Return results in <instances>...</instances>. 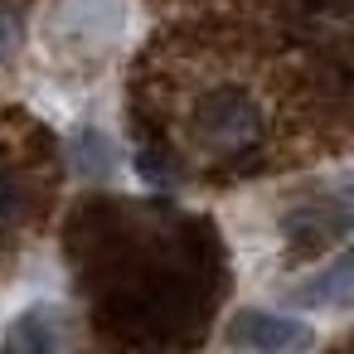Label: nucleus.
<instances>
[{
  "mask_svg": "<svg viewBox=\"0 0 354 354\" xmlns=\"http://www.w3.org/2000/svg\"><path fill=\"white\" fill-rule=\"evenodd\" d=\"M233 344L243 349H262V354H286V349H306L315 335L301 325V320H286V315H267V310H243L228 330Z\"/></svg>",
  "mask_w": 354,
  "mask_h": 354,
  "instance_id": "nucleus-1",
  "label": "nucleus"
},
{
  "mask_svg": "<svg viewBox=\"0 0 354 354\" xmlns=\"http://www.w3.org/2000/svg\"><path fill=\"white\" fill-rule=\"evenodd\" d=\"M204 136L209 141H218V146H243L248 136H252V112H248V102L238 97V93H223V97H214V107H209V122H204Z\"/></svg>",
  "mask_w": 354,
  "mask_h": 354,
  "instance_id": "nucleus-2",
  "label": "nucleus"
},
{
  "mask_svg": "<svg viewBox=\"0 0 354 354\" xmlns=\"http://www.w3.org/2000/svg\"><path fill=\"white\" fill-rule=\"evenodd\" d=\"M349 291H354V262L339 257L325 277H315L310 286H301V301H306V306H344Z\"/></svg>",
  "mask_w": 354,
  "mask_h": 354,
  "instance_id": "nucleus-3",
  "label": "nucleus"
},
{
  "mask_svg": "<svg viewBox=\"0 0 354 354\" xmlns=\"http://www.w3.org/2000/svg\"><path fill=\"white\" fill-rule=\"evenodd\" d=\"M10 344L15 349H54L59 344V330L54 320H44V310H30L20 330H10Z\"/></svg>",
  "mask_w": 354,
  "mask_h": 354,
  "instance_id": "nucleus-4",
  "label": "nucleus"
},
{
  "mask_svg": "<svg viewBox=\"0 0 354 354\" xmlns=\"http://www.w3.org/2000/svg\"><path fill=\"white\" fill-rule=\"evenodd\" d=\"M20 214H25V194H20V185L0 175V233L15 228V223H20Z\"/></svg>",
  "mask_w": 354,
  "mask_h": 354,
  "instance_id": "nucleus-5",
  "label": "nucleus"
},
{
  "mask_svg": "<svg viewBox=\"0 0 354 354\" xmlns=\"http://www.w3.org/2000/svg\"><path fill=\"white\" fill-rule=\"evenodd\" d=\"M15 35H20V25H15L10 15H0V59H6V49L15 44Z\"/></svg>",
  "mask_w": 354,
  "mask_h": 354,
  "instance_id": "nucleus-6",
  "label": "nucleus"
}]
</instances>
